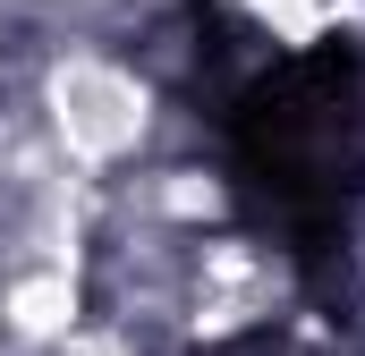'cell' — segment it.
<instances>
[{
	"instance_id": "obj_1",
	"label": "cell",
	"mask_w": 365,
	"mask_h": 356,
	"mask_svg": "<svg viewBox=\"0 0 365 356\" xmlns=\"http://www.w3.org/2000/svg\"><path fill=\"white\" fill-rule=\"evenodd\" d=\"M43 119H51V136H60L68 162L102 170V162H119V153L145 145L153 93L136 85L119 60H102V51H68V60H51V77H43Z\"/></svg>"
},
{
	"instance_id": "obj_2",
	"label": "cell",
	"mask_w": 365,
	"mask_h": 356,
	"mask_svg": "<svg viewBox=\"0 0 365 356\" xmlns=\"http://www.w3.org/2000/svg\"><path fill=\"white\" fill-rule=\"evenodd\" d=\"M77 323V280L68 271H43V280H17L9 288V331L17 340H51Z\"/></svg>"
}]
</instances>
